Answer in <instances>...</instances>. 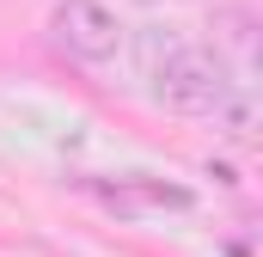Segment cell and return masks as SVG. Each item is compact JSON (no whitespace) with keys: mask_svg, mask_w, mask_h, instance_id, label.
Masks as SVG:
<instances>
[{"mask_svg":"<svg viewBox=\"0 0 263 257\" xmlns=\"http://www.w3.org/2000/svg\"><path fill=\"white\" fill-rule=\"evenodd\" d=\"M141 80L178 117H220L227 98H233V80H227L220 49H208L196 37L172 31V25H153L141 37Z\"/></svg>","mask_w":263,"mask_h":257,"instance_id":"obj_1","label":"cell"},{"mask_svg":"<svg viewBox=\"0 0 263 257\" xmlns=\"http://www.w3.org/2000/svg\"><path fill=\"white\" fill-rule=\"evenodd\" d=\"M49 43L62 49L67 62L110 67L129 49V25H123L117 6H104V0H55V6H49Z\"/></svg>","mask_w":263,"mask_h":257,"instance_id":"obj_2","label":"cell"}]
</instances>
